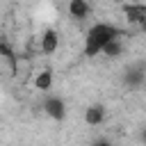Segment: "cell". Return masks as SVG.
I'll return each mask as SVG.
<instances>
[{"mask_svg":"<svg viewBox=\"0 0 146 146\" xmlns=\"http://www.w3.org/2000/svg\"><path fill=\"white\" fill-rule=\"evenodd\" d=\"M52 71L50 68H43L41 73H36V78H34V87L39 89V91H48L50 87H52Z\"/></svg>","mask_w":146,"mask_h":146,"instance_id":"cell-8","label":"cell"},{"mask_svg":"<svg viewBox=\"0 0 146 146\" xmlns=\"http://www.w3.org/2000/svg\"><path fill=\"white\" fill-rule=\"evenodd\" d=\"M121 11L128 18V23L144 25V21H146V2H141V5H137V2H123Z\"/></svg>","mask_w":146,"mask_h":146,"instance_id":"cell-2","label":"cell"},{"mask_svg":"<svg viewBox=\"0 0 146 146\" xmlns=\"http://www.w3.org/2000/svg\"><path fill=\"white\" fill-rule=\"evenodd\" d=\"M100 52H103L105 57H119V55L123 52V46H121V39H119V36H114V39H110L107 43H103V46H100Z\"/></svg>","mask_w":146,"mask_h":146,"instance_id":"cell-7","label":"cell"},{"mask_svg":"<svg viewBox=\"0 0 146 146\" xmlns=\"http://www.w3.org/2000/svg\"><path fill=\"white\" fill-rule=\"evenodd\" d=\"M103 121H105V105L94 103V105H89V107L84 110V123H87V125H98V123H103Z\"/></svg>","mask_w":146,"mask_h":146,"instance_id":"cell-4","label":"cell"},{"mask_svg":"<svg viewBox=\"0 0 146 146\" xmlns=\"http://www.w3.org/2000/svg\"><path fill=\"white\" fill-rule=\"evenodd\" d=\"M0 57L9 64V68H11V71H16V55H14V50H11L7 43H0Z\"/></svg>","mask_w":146,"mask_h":146,"instance_id":"cell-9","label":"cell"},{"mask_svg":"<svg viewBox=\"0 0 146 146\" xmlns=\"http://www.w3.org/2000/svg\"><path fill=\"white\" fill-rule=\"evenodd\" d=\"M59 48V34H57V30H46L43 32V36H41V50L46 52V55H50V52H55Z\"/></svg>","mask_w":146,"mask_h":146,"instance_id":"cell-5","label":"cell"},{"mask_svg":"<svg viewBox=\"0 0 146 146\" xmlns=\"http://www.w3.org/2000/svg\"><path fill=\"white\" fill-rule=\"evenodd\" d=\"M43 110H46V114H48L50 119H55V121H62V119L66 116V105H64V100H62V98H57V96L46 98Z\"/></svg>","mask_w":146,"mask_h":146,"instance_id":"cell-3","label":"cell"},{"mask_svg":"<svg viewBox=\"0 0 146 146\" xmlns=\"http://www.w3.org/2000/svg\"><path fill=\"white\" fill-rule=\"evenodd\" d=\"M121 34L123 32L116 25H112V23H96V25H91V30L87 32V39H84V55L87 57L98 55L103 43H107L110 39L121 36Z\"/></svg>","mask_w":146,"mask_h":146,"instance_id":"cell-1","label":"cell"},{"mask_svg":"<svg viewBox=\"0 0 146 146\" xmlns=\"http://www.w3.org/2000/svg\"><path fill=\"white\" fill-rule=\"evenodd\" d=\"M125 2H137V5H141V2H146V0H125Z\"/></svg>","mask_w":146,"mask_h":146,"instance_id":"cell-10","label":"cell"},{"mask_svg":"<svg viewBox=\"0 0 146 146\" xmlns=\"http://www.w3.org/2000/svg\"><path fill=\"white\" fill-rule=\"evenodd\" d=\"M89 11H91V7L87 0H68V14L75 21H84L89 16Z\"/></svg>","mask_w":146,"mask_h":146,"instance_id":"cell-6","label":"cell"}]
</instances>
